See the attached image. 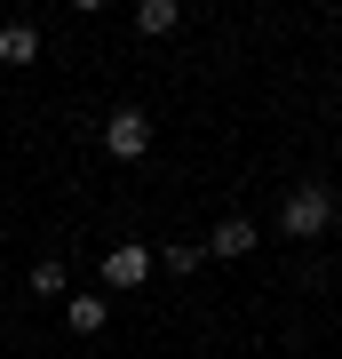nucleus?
I'll return each mask as SVG.
<instances>
[{"mask_svg":"<svg viewBox=\"0 0 342 359\" xmlns=\"http://www.w3.org/2000/svg\"><path fill=\"white\" fill-rule=\"evenodd\" d=\"M104 320H112L104 295H64V327H72V335H104Z\"/></svg>","mask_w":342,"mask_h":359,"instance_id":"4","label":"nucleus"},{"mask_svg":"<svg viewBox=\"0 0 342 359\" xmlns=\"http://www.w3.org/2000/svg\"><path fill=\"white\" fill-rule=\"evenodd\" d=\"M32 295H64V264H56V256L32 264Z\"/></svg>","mask_w":342,"mask_h":359,"instance_id":"9","label":"nucleus"},{"mask_svg":"<svg viewBox=\"0 0 342 359\" xmlns=\"http://www.w3.org/2000/svg\"><path fill=\"white\" fill-rule=\"evenodd\" d=\"M247 248H255V224L247 216H223L215 240H207V256H247Z\"/></svg>","mask_w":342,"mask_h":359,"instance_id":"5","label":"nucleus"},{"mask_svg":"<svg viewBox=\"0 0 342 359\" xmlns=\"http://www.w3.org/2000/svg\"><path fill=\"white\" fill-rule=\"evenodd\" d=\"M40 56V32L32 25H0V65H32Z\"/></svg>","mask_w":342,"mask_h":359,"instance_id":"7","label":"nucleus"},{"mask_svg":"<svg viewBox=\"0 0 342 359\" xmlns=\"http://www.w3.org/2000/svg\"><path fill=\"white\" fill-rule=\"evenodd\" d=\"M159 264L176 271V280H191V271L207 264V248H191V240H176V248H159Z\"/></svg>","mask_w":342,"mask_h":359,"instance_id":"8","label":"nucleus"},{"mask_svg":"<svg viewBox=\"0 0 342 359\" xmlns=\"http://www.w3.org/2000/svg\"><path fill=\"white\" fill-rule=\"evenodd\" d=\"M104 152H112V160H143V152H152V120H143L136 104H120V112L104 120Z\"/></svg>","mask_w":342,"mask_h":359,"instance_id":"2","label":"nucleus"},{"mask_svg":"<svg viewBox=\"0 0 342 359\" xmlns=\"http://www.w3.org/2000/svg\"><path fill=\"white\" fill-rule=\"evenodd\" d=\"M334 224V184H294V192L279 200V231H287V240H318V231H327Z\"/></svg>","mask_w":342,"mask_h":359,"instance_id":"1","label":"nucleus"},{"mask_svg":"<svg viewBox=\"0 0 342 359\" xmlns=\"http://www.w3.org/2000/svg\"><path fill=\"white\" fill-rule=\"evenodd\" d=\"M176 25H183L176 0H143V8H136V32H143V40H159V32H176Z\"/></svg>","mask_w":342,"mask_h":359,"instance_id":"6","label":"nucleus"},{"mask_svg":"<svg viewBox=\"0 0 342 359\" xmlns=\"http://www.w3.org/2000/svg\"><path fill=\"white\" fill-rule=\"evenodd\" d=\"M152 280V248L143 240H120L112 256H104V287H143Z\"/></svg>","mask_w":342,"mask_h":359,"instance_id":"3","label":"nucleus"}]
</instances>
